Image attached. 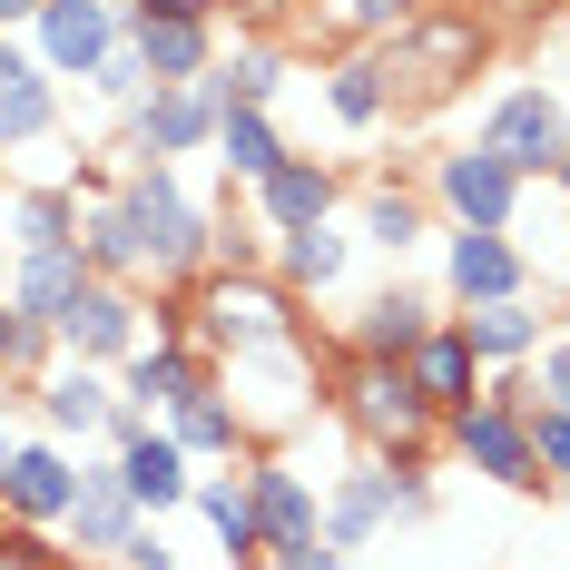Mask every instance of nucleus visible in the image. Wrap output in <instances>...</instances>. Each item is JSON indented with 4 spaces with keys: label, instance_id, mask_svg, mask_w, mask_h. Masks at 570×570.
<instances>
[{
    "label": "nucleus",
    "instance_id": "36",
    "mask_svg": "<svg viewBox=\"0 0 570 570\" xmlns=\"http://www.w3.org/2000/svg\"><path fill=\"white\" fill-rule=\"evenodd\" d=\"M0 570H79V561L59 551L40 521H10V512H0Z\"/></svg>",
    "mask_w": 570,
    "mask_h": 570
},
{
    "label": "nucleus",
    "instance_id": "24",
    "mask_svg": "<svg viewBox=\"0 0 570 570\" xmlns=\"http://www.w3.org/2000/svg\"><path fill=\"white\" fill-rule=\"evenodd\" d=\"M423 236H433V197H413V187H394V177H374V187L354 197V246H374L384 266H403Z\"/></svg>",
    "mask_w": 570,
    "mask_h": 570
},
{
    "label": "nucleus",
    "instance_id": "12",
    "mask_svg": "<svg viewBox=\"0 0 570 570\" xmlns=\"http://www.w3.org/2000/svg\"><path fill=\"white\" fill-rule=\"evenodd\" d=\"M443 295H453V305L531 295V256H521L502 227H453V236H443Z\"/></svg>",
    "mask_w": 570,
    "mask_h": 570
},
{
    "label": "nucleus",
    "instance_id": "17",
    "mask_svg": "<svg viewBox=\"0 0 570 570\" xmlns=\"http://www.w3.org/2000/svg\"><path fill=\"white\" fill-rule=\"evenodd\" d=\"M59 138V79L30 59L20 30H0V148H40Z\"/></svg>",
    "mask_w": 570,
    "mask_h": 570
},
{
    "label": "nucleus",
    "instance_id": "42",
    "mask_svg": "<svg viewBox=\"0 0 570 570\" xmlns=\"http://www.w3.org/2000/svg\"><path fill=\"white\" fill-rule=\"evenodd\" d=\"M266 570H354V561H344L335 541L315 531V541H285V551H266Z\"/></svg>",
    "mask_w": 570,
    "mask_h": 570
},
{
    "label": "nucleus",
    "instance_id": "18",
    "mask_svg": "<svg viewBox=\"0 0 570 570\" xmlns=\"http://www.w3.org/2000/svg\"><path fill=\"white\" fill-rule=\"evenodd\" d=\"M69 502H79V453H69V443H50V433H40V443H20V453H10V492H0V512L59 531V521H69Z\"/></svg>",
    "mask_w": 570,
    "mask_h": 570
},
{
    "label": "nucleus",
    "instance_id": "2",
    "mask_svg": "<svg viewBox=\"0 0 570 570\" xmlns=\"http://www.w3.org/2000/svg\"><path fill=\"white\" fill-rule=\"evenodd\" d=\"M118 207H128V227L148 246V285H197L207 276V207L177 177V158H128L118 168Z\"/></svg>",
    "mask_w": 570,
    "mask_h": 570
},
{
    "label": "nucleus",
    "instance_id": "44",
    "mask_svg": "<svg viewBox=\"0 0 570 570\" xmlns=\"http://www.w3.org/2000/svg\"><path fill=\"white\" fill-rule=\"evenodd\" d=\"M10 453H20V443H10V433H0V492H10Z\"/></svg>",
    "mask_w": 570,
    "mask_h": 570
},
{
    "label": "nucleus",
    "instance_id": "28",
    "mask_svg": "<svg viewBox=\"0 0 570 570\" xmlns=\"http://www.w3.org/2000/svg\"><path fill=\"white\" fill-rule=\"evenodd\" d=\"M89 285V256L79 246H20L10 256V305L20 315H40V325H59V305Z\"/></svg>",
    "mask_w": 570,
    "mask_h": 570
},
{
    "label": "nucleus",
    "instance_id": "25",
    "mask_svg": "<svg viewBox=\"0 0 570 570\" xmlns=\"http://www.w3.org/2000/svg\"><path fill=\"white\" fill-rule=\"evenodd\" d=\"M403 364H413V384H423V403H433V413H453V403H472V394H482V374H492V364L472 354V335H462L453 315H443L433 335L413 344Z\"/></svg>",
    "mask_w": 570,
    "mask_h": 570
},
{
    "label": "nucleus",
    "instance_id": "47",
    "mask_svg": "<svg viewBox=\"0 0 570 570\" xmlns=\"http://www.w3.org/2000/svg\"><path fill=\"white\" fill-rule=\"evenodd\" d=\"M10 187H20V177H10V148H0V197H10Z\"/></svg>",
    "mask_w": 570,
    "mask_h": 570
},
{
    "label": "nucleus",
    "instance_id": "31",
    "mask_svg": "<svg viewBox=\"0 0 570 570\" xmlns=\"http://www.w3.org/2000/svg\"><path fill=\"white\" fill-rule=\"evenodd\" d=\"M217 168H227V187H256L266 168H285L295 148H285V128H276V109H227L217 118V148H207Z\"/></svg>",
    "mask_w": 570,
    "mask_h": 570
},
{
    "label": "nucleus",
    "instance_id": "23",
    "mask_svg": "<svg viewBox=\"0 0 570 570\" xmlns=\"http://www.w3.org/2000/svg\"><path fill=\"white\" fill-rule=\"evenodd\" d=\"M197 384H217V364H207L197 344H138V354L118 364V394H128V403H148L158 423H168V413L197 394Z\"/></svg>",
    "mask_w": 570,
    "mask_h": 570
},
{
    "label": "nucleus",
    "instance_id": "11",
    "mask_svg": "<svg viewBox=\"0 0 570 570\" xmlns=\"http://www.w3.org/2000/svg\"><path fill=\"white\" fill-rule=\"evenodd\" d=\"M138 502H128V482H118V453H79V502H69V521H59V541H69V561L109 570L118 541L138 531Z\"/></svg>",
    "mask_w": 570,
    "mask_h": 570
},
{
    "label": "nucleus",
    "instance_id": "41",
    "mask_svg": "<svg viewBox=\"0 0 570 570\" xmlns=\"http://www.w3.org/2000/svg\"><path fill=\"white\" fill-rule=\"evenodd\" d=\"M109 570H187L168 551V521H138V531H128V541H118V561Z\"/></svg>",
    "mask_w": 570,
    "mask_h": 570
},
{
    "label": "nucleus",
    "instance_id": "32",
    "mask_svg": "<svg viewBox=\"0 0 570 570\" xmlns=\"http://www.w3.org/2000/svg\"><path fill=\"white\" fill-rule=\"evenodd\" d=\"M207 89H217L227 109H276V89H285V50H276V40H236V50L207 59Z\"/></svg>",
    "mask_w": 570,
    "mask_h": 570
},
{
    "label": "nucleus",
    "instance_id": "15",
    "mask_svg": "<svg viewBox=\"0 0 570 570\" xmlns=\"http://www.w3.org/2000/svg\"><path fill=\"white\" fill-rule=\"evenodd\" d=\"M433 325H443V295H423V285H403V276H394V285H374V295L354 305L344 344H354V354H374V364H403V354L433 335Z\"/></svg>",
    "mask_w": 570,
    "mask_h": 570
},
{
    "label": "nucleus",
    "instance_id": "16",
    "mask_svg": "<svg viewBox=\"0 0 570 570\" xmlns=\"http://www.w3.org/2000/svg\"><path fill=\"white\" fill-rule=\"evenodd\" d=\"M246 492H256V521H266V551H285V541H315V531H325V482H315L305 462L256 453V462H246Z\"/></svg>",
    "mask_w": 570,
    "mask_h": 570
},
{
    "label": "nucleus",
    "instance_id": "10",
    "mask_svg": "<svg viewBox=\"0 0 570 570\" xmlns=\"http://www.w3.org/2000/svg\"><path fill=\"white\" fill-rule=\"evenodd\" d=\"M20 40H30V59H40L50 79H89V69L128 40V10H118V0H40V20H30Z\"/></svg>",
    "mask_w": 570,
    "mask_h": 570
},
{
    "label": "nucleus",
    "instance_id": "9",
    "mask_svg": "<svg viewBox=\"0 0 570 570\" xmlns=\"http://www.w3.org/2000/svg\"><path fill=\"white\" fill-rule=\"evenodd\" d=\"M59 354H79V364H128V354H138V344H148V295H138V285H109V276H89L79 285V295H69V305H59Z\"/></svg>",
    "mask_w": 570,
    "mask_h": 570
},
{
    "label": "nucleus",
    "instance_id": "34",
    "mask_svg": "<svg viewBox=\"0 0 570 570\" xmlns=\"http://www.w3.org/2000/svg\"><path fill=\"white\" fill-rule=\"evenodd\" d=\"M266 256H276V236H266V217H256L246 197L207 207V266H227V276H256Z\"/></svg>",
    "mask_w": 570,
    "mask_h": 570
},
{
    "label": "nucleus",
    "instance_id": "4",
    "mask_svg": "<svg viewBox=\"0 0 570 570\" xmlns=\"http://www.w3.org/2000/svg\"><path fill=\"white\" fill-rule=\"evenodd\" d=\"M482 40H492V30H482V10H413L394 40H374V59H384V99H394V109L443 99L462 69L482 59Z\"/></svg>",
    "mask_w": 570,
    "mask_h": 570
},
{
    "label": "nucleus",
    "instance_id": "29",
    "mask_svg": "<svg viewBox=\"0 0 570 570\" xmlns=\"http://www.w3.org/2000/svg\"><path fill=\"white\" fill-rule=\"evenodd\" d=\"M0 207H10V217H0L10 256H20V246H79V187H69V177H50V187H10Z\"/></svg>",
    "mask_w": 570,
    "mask_h": 570
},
{
    "label": "nucleus",
    "instance_id": "8",
    "mask_svg": "<svg viewBox=\"0 0 570 570\" xmlns=\"http://www.w3.org/2000/svg\"><path fill=\"white\" fill-rule=\"evenodd\" d=\"M443 453L472 462L482 482H502V492H551L541 482V453H531V413H512V403H492V394H472L443 413Z\"/></svg>",
    "mask_w": 570,
    "mask_h": 570
},
{
    "label": "nucleus",
    "instance_id": "26",
    "mask_svg": "<svg viewBox=\"0 0 570 570\" xmlns=\"http://www.w3.org/2000/svg\"><path fill=\"white\" fill-rule=\"evenodd\" d=\"M168 433L187 443V462H246L256 453V433H246V413H236L227 384H197V394L168 413Z\"/></svg>",
    "mask_w": 570,
    "mask_h": 570
},
{
    "label": "nucleus",
    "instance_id": "43",
    "mask_svg": "<svg viewBox=\"0 0 570 570\" xmlns=\"http://www.w3.org/2000/svg\"><path fill=\"white\" fill-rule=\"evenodd\" d=\"M40 20V0H0V30H30Z\"/></svg>",
    "mask_w": 570,
    "mask_h": 570
},
{
    "label": "nucleus",
    "instance_id": "1",
    "mask_svg": "<svg viewBox=\"0 0 570 570\" xmlns=\"http://www.w3.org/2000/svg\"><path fill=\"white\" fill-rule=\"evenodd\" d=\"M325 403L344 413V433H354L374 462H433V443H443V413L423 403L413 364H374V354H354Z\"/></svg>",
    "mask_w": 570,
    "mask_h": 570
},
{
    "label": "nucleus",
    "instance_id": "6",
    "mask_svg": "<svg viewBox=\"0 0 570 570\" xmlns=\"http://www.w3.org/2000/svg\"><path fill=\"white\" fill-rule=\"evenodd\" d=\"M217 118H227V99L207 79H168V89H138L118 109V148L128 158H207L217 148Z\"/></svg>",
    "mask_w": 570,
    "mask_h": 570
},
{
    "label": "nucleus",
    "instance_id": "46",
    "mask_svg": "<svg viewBox=\"0 0 570 570\" xmlns=\"http://www.w3.org/2000/svg\"><path fill=\"white\" fill-rule=\"evenodd\" d=\"M0 295H10V236H0Z\"/></svg>",
    "mask_w": 570,
    "mask_h": 570
},
{
    "label": "nucleus",
    "instance_id": "20",
    "mask_svg": "<svg viewBox=\"0 0 570 570\" xmlns=\"http://www.w3.org/2000/svg\"><path fill=\"white\" fill-rule=\"evenodd\" d=\"M197 521H207V541L227 551V570H266V521H256V492H246V472H197Z\"/></svg>",
    "mask_w": 570,
    "mask_h": 570
},
{
    "label": "nucleus",
    "instance_id": "5",
    "mask_svg": "<svg viewBox=\"0 0 570 570\" xmlns=\"http://www.w3.org/2000/svg\"><path fill=\"white\" fill-rule=\"evenodd\" d=\"M472 138H482L512 177H551L570 158V99L551 79H512V89H492V109H482Z\"/></svg>",
    "mask_w": 570,
    "mask_h": 570
},
{
    "label": "nucleus",
    "instance_id": "39",
    "mask_svg": "<svg viewBox=\"0 0 570 570\" xmlns=\"http://www.w3.org/2000/svg\"><path fill=\"white\" fill-rule=\"evenodd\" d=\"M531 384H541V403H551V413H570V325H551V335H541Z\"/></svg>",
    "mask_w": 570,
    "mask_h": 570
},
{
    "label": "nucleus",
    "instance_id": "45",
    "mask_svg": "<svg viewBox=\"0 0 570 570\" xmlns=\"http://www.w3.org/2000/svg\"><path fill=\"white\" fill-rule=\"evenodd\" d=\"M551 187H561V207H570V158H561V168H551Z\"/></svg>",
    "mask_w": 570,
    "mask_h": 570
},
{
    "label": "nucleus",
    "instance_id": "38",
    "mask_svg": "<svg viewBox=\"0 0 570 570\" xmlns=\"http://www.w3.org/2000/svg\"><path fill=\"white\" fill-rule=\"evenodd\" d=\"M531 453H541V482H551V492H570V413L531 403Z\"/></svg>",
    "mask_w": 570,
    "mask_h": 570
},
{
    "label": "nucleus",
    "instance_id": "19",
    "mask_svg": "<svg viewBox=\"0 0 570 570\" xmlns=\"http://www.w3.org/2000/svg\"><path fill=\"white\" fill-rule=\"evenodd\" d=\"M118 482H128V502L148 521H168L187 492H197V462H187V443H177L168 423H148L138 443H118Z\"/></svg>",
    "mask_w": 570,
    "mask_h": 570
},
{
    "label": "nucleus",
    "instance_id": "35",
    "mask_svg": "<svg viewBox=\"0 0 570 570\" xmlns=\"http://www.w3.org/2000/svg\"><path fill=\"white\" fill-rule=\"evenodd\" d=\"M59 364V335L40 325V315H20L10 295H0V384H40Z\"/></svg>",
    "mask_w": 570,
    "mask_h": 570
},
{
    "label": "nucleus",
    "instance_id": "7",
    "mask_svg": "<svg viewBox=\"0 0 570 570\" xmlns=\"http://www.w3.org/2000/svg\"><path fill=\"white\" fill-rule=\"evenodd\" d=\"M423 197H433V217L443 227H521V197H531V177H512L482 138H462V148H443L433 158V177H423Z\"/></svg>",
    "mask_w": 570,
    "mask_h": 570
},
{
    "label": "nucleus",
    "instance_id": "30",
    "mask_svg": "<svg viewBox=\"0 0 570 570\" xmlns=\"http://www.w3.org/2000/svg\"><path fill=\"white\" fill-rule=\"evenodd\" d=\"M79 256H89V276H109V285H148V246H138V227H128L118 197H89L79 207Z\"/></svg>",
    "mask_w": 570,
    "mask_h": 570
},
{
    "label": "nucleus",
    "instance_id": "13",
    "mask_svg": "<svg viewBox=\"0 0 570 570\" xmlns=\"http://www.w3.org/2000/svg\"><path fill=\"white\" fill-rule=\"evenodd\" d=\"M30 403H40V433L50 443H99V423H109V403H118V374L109 364H79V354H59L50 374L30 384Z\"/></svg>",
    "mask_w": 570,
    "mask_h": 570
},
{
    "label": "nucleus",
    "instance_id": "37",
    "mask_svg": "<svg viewBox=\"0 0 570 570\" xmlns=\"http://www.w3.org/2000/svg\"><path fill=\"white\" fill-rule=\"evenodd\" d=\"M79 89H89V99H109V109H128V99L148 89V59H138V40H118V50L99 59V69L79 79Z\"/></svg>",
    "mask_w": 570,
    "mask_h": 570
},
{
    "label": "nucleus",
    "instance_id": "40",
    "mask_svg": "<svg viewBox=\"0 0 570 570\" xmlns=\"http://www.w3.org/2000/svg\"><path fill=\"white\" fill-rule=\"evenodd\" d=\"M423 0H335V30H364V40H394Z\"/></svg>",
    "mask_w": 570,
    "mask_h": 570
},
{
    "label": "nucleus",
    "instance_id": "22",
    "mask_svg": "<svg viewBox=\"0 0 570 570\" xmlns=\"http://www.w3.org/2000/svg\"><path fill=\"white\" fill-rule=\"evenodd\" d=\"M266 276L305 305V295H335L344 276H354V227H295V236H276V256H266Z\"/></svg>",
    "mask_w": 570,
    "mask_h": 570
},
{
    "label": "nucleus",
    "instance_id": "27",
    "mask_svg": "<svg viewBox=\"0 0 570 570\" xmlns=\"http://www.w3.org/2000/svg\"><path fill=\"white\" fill-rule=\"evenodd\" d=\"M453 325L472 335V354H482V364H531V354H541V335H551V315H541L531 295H502V305H462Z\"/></svg>",
    "mask_w": 570,
    "mask_h": 570
},
{
    "label": "nucleus",
    "instance_id": "3",
    "mask_svg": "<svg viewBox=\"0 0 570 570\" xmlns=\"http://www.w3.org/2000/svg\"><path fill=\"white\" fill-rule=\"evenodd\" d=\"M187 315H197V354H207V364L305 335V325H295V295H285L266 266H256V276H227V266H207V276L187 285Z\"/></svg>",
    "mask_w": 570,
    "mask_h": 570
},
{
    "label": "nucleus",
    "instance_id": "33",
    "mask_svg": "<svg viewBox=\"0 0 570 570\" xmlns=\"http://www.w3.org/2000/svg\"><path fill=\"white\" fill-rule=\"evenodd\" d=\"M325 109H335V128H354V138L384 128V118H394V99H384V59L374 50L335 59V69H325Z\"/></svg>",
    "mask_w": 570,
    "mask_h": 570
},
{
    "label": "nucleus",
    "instance_id": "21",
    "mask_svg": "<svg viewBox=\"0 0 570 570\" xmlns=\"http://www.w3.org/2000/svg\"><path fill=\"white\" fill-rule=\"evenodd\" d=\"M384 531H394V492H384V462L364 453L354 472H335V482H325V541L354 561V551H374Z\"/></svg>",
    "mask_w": 570,
    "mask_h": 570
},
{
    "label": "nucleus",
    "instance_id": "14",
    "mask_svg": "<svg viewBox=\"0 0 570 570\" xmlns=\"http://www.w3.org/2000/svg\"><path fill=\"white\" fill-rule=\"evenodd\" d=\"M246 207L266 217V236L325 227V217L344 207V168H335V158H285V168H266L256 187H246Z\"/></svg>",
    "mask_w": 570,
    "mask_h": 570
}]
</instances>
